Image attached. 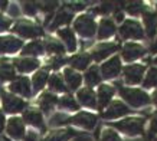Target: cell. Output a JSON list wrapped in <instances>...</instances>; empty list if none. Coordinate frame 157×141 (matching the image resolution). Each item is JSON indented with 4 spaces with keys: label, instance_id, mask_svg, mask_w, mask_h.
<instances>
[{
    "label": "cell",
    "instance_id": "obj_1",
    "mask_svg": "<svg viewBox=\"0 0 157 141\" xmlns=\"http://www.w3.org/2000/svg\"><path fill=\"white\" fill-rule=\"evenodd\" d=\"M120 94L127 102H130L133 107H143L150 102V98L146 92L140 90H134V88H120Z\"/></svg>",
    "mask_w": 157,
    "mask_h": 141
},
{
    "label": "cell",
    "instance_id": "obj_2",
    "mask_svg": "<svg viewBox=\"0 0 157 141\" xmlns=\"http://www.w3.org/2000/svg\"><path fill=\"white\" fill-rule=\"evenodd\" d=\"M113 127L118 128L121 132L127 134V135H138L143 132L144 127V120L143 118H128L120 122H114Z\"/></svg>",
    "mask_w": 157,
    "mask_h": 141
},
{
    "label": "cell",
    "instance_id": "obj_3",
    "mask_svg": "<svg viewBox=\"0 0 157 141\" xmlns=\"http://www.w3.org/2000/svg\"><path fill=\"white\" fill-rule=\"evenodd\" d=\"M95 20L90 14H82L75 20V30L84 38H91L95 33Z\"/></svg>",
    "mask_w": 157,
    "mask_h": 141
},
{
    "label": "cell",
    "instance_id": "obj_4",
    "mask_svg": "<svg viewBox=\"0 0 157 141\" xmlns=\"http://www.w3.org/2000/svg\"><path fill=\"white\" fill-rule=\"evenodd\" d=\"M14 33H17L23 38H36V36H42L43 30L36 25L30 23V22H25V20H20L14 25V28L12 29Z\"/></svg>",
    "mask_w": 157,
    "mask_h": 141
},
{
    "label": "cell",
    "instance_id": "obj_5",
    "mask_svg": "<svg viewBox=\"0 0 157 141\" xmlns=\"http://www.w3.org/2000/svg\"><path fill=\"white\" fill-rule=\"evenodd\" d=\"M120 33L124 39H141L144 36L141 26L136 20H127L120 29Z\"/></svg>",
    "mask_w": 157,
    "mask_h": 141
},
{
    "label": "cell",
    "instance_id": "obj_6",
    "mask_svg": "<svg viewBox=\"0 0 157 141\" xmlns=\"http://www.w3.org/2000/svg\"><path fill=\"white\" fill-rule=\"evenodd\" d=\"M3 107H5L6 112L14 114V112H20V111L26 107V104H25V101L17 98V97L5 92V94H3Z\"/></svg>",
    "mask_w": 157,
    "mask_h": 141
},
{
    "label": "cell",
    "instance_id": "obj_7",
    "mask_svg": "<svg viewBox=\"0 0 157 141\" xmlns=\"http://www.w3.org/2000/svg\"><path fill=\"white\" fill-rule=\"evenodd\" d=\"M71 122L78 125V127L92 130L97 125V117L90 112H79V114H76L74 118H71Z\"/></svg>",
    "mask_w": 157,
    "mask_h": 141
},
{
    "label": "cell",
    "instance_id": "obj_8",
    "mask_svg": "<svg viewBox=\"0 0 157 141\" xmlns=\"http://www.w3.org/2000/svg\"><path fill=\"white\" fill-rule=\"evenodd\" d=\"M144 72V66L141 65H131L127 66L124 69V78H125V82L130 85H136L141 81V76H143Z\"/></svg>",
    "mask_w": 157,
    "mask_h": 141
},
{
    "label": "cell",
    "instance_id": "obj_9",
    "mask_svg": "<svg viewBox=\"0 0 157 141\" xmlns=\"http://www.w3.org/2000/svg\"><path fill=\"white\" fill-rule=\"evenodd\" d=\"M22 48V40L13 36H2L0 38V53H13Z\"/></svg>",
    "mask_w": 157,
    "mask_h": 141
},
{
    "label": "cell",
    "instance_id": "obj_10",
    "mask_svg": "<svg viewBox=\"0 0 157 141\" xmlns=\"http://www.w3.org/2000/svg\"><path fill=\"white\" fill-rule=\"evenodd\" d=\"M128 112H130V109L125 104L115 101V102L111 104L108 107V109L102 114V117H104L105 120H113V118H118V117H121V115H125V114H128Z\"/></svg>",
    "mask_w": 157,
    "mask_h": 141
},
{
    "label": "cell",
    "instance_id": "obj_11",
    "mask_svg": "<svg viewBox=\"0 0 157 141\" xmlns=\"http://www.w3.org/2000/svg\"><path fill=\"white\" fill-rule=\"evenodd\" d=\"M7 134L12 138L20 140L25 137V124L20 118H10L7 122Z\"/></svg>",
    "mask_w": 157,
    "mask_h": 141
},
{
    "label": "cell",
    "instance_id": "obj_12",
    "mask_svg": "<svg viewBox=\"0 0 157 141\" xmlns=\"http://www.w3.org/2000/svg\"><path fill=\"white\" fill-rule=\"evenodd\" d=\"M120 69H121V63H120V58L114 56L113 59H109L108 62H105L101 70H102V76L109 79V78H115V76L120 74Z\"/></svg>",
    "mask_w": 157,
    "mask_h": 141
},
{
    "label": "cell",
    "instance_id": "obj_13",
    "mask_svg": "<svg viewBox=\"0 0 157 141\" xmlns=\"http://www.w3.org/2000/svg\"><path fill=\"white\" fill-rule=\"evenodd\" d=\"M10 91L12 92H16V94H20L23 97H30L32 91H30V84H29V79L26 76H20L17 79H14L12 84H10Z\"/></svg>",
    "mask_w": 157,
    "mask_h": 141
},
{
    "label": "cell",
    "instance_id": "obj_14",
    "mask_svg": "<svg viewBox=\"0 0 157 141\" xmlns=\"http://www.w3.org/2000/svg\"><path fill=\"white\" fill-rule=\"evenodd\" d=\"M117 49H118V45H115V43H101V45H98V46L94 49V52H92V58H94L97 62L102 61L105 56L111 55V53L115 52Z\"/></svg>",
    "mask_w": 157,
    "mask_h": 141
},
{
    "label": "cell",
    "instance_id": "obj_15",
    "mask_svg": "<svg viewBox=\"0 0 157 141\" xmlns=\"http://www.w3.org/2000/svg\"><path fill=\"white\" fill-rule=\"evenodd\" d=\"M23 120L28 122V124L33 125V127H38V128H40V130H45V124H43L42 114L39 112L38 109L30 108V109H28V111H25Z\"/></svg>",
    "mask_w": 157,
    "mask_h": 141
},
{
    "label": "cell",
    "instance_id": "obj_16",
    "mask_svg": "<svg viewBox=\"0 0 157 141\" xmlns=\"http://www.w3.org/2000/svg\"><path fill=\"white\" fill-rule=\"evenodd\" d=\"M144 55V49L140 45H136V43H127L124 46L123 51V58L125 61H134L137 58L143 56Z\"/></svg>",
    "mask_w": 157,
    "mask_h": 141
},
{
    "label": "cell",
    "instance_id": "obj_17",
    "mask_svg": "<svg viewBox=\"0 0 157 141\" xmlns=\"http://www.w3.org/2000/svg\"><path fill=\"white\" fill-rule=\"evenodd\" d=\"M144 26H146V32H147L148 38H154L157 30V14L151 12H146L143 14Z\"/></svg>",
    "mask_w": 157,
    "mask_h": 141
},
{
    "label": "cell",
    "instance_id": "obj_18",
    "mask_svg": "<svg viewBox=\"0 0 157 141\" xmlns=\"http://www.w3.org/2000/svg\"><path fill=\"white\" fill-rule=\"evenodd\" d=\"M71 19H72V12L68 9L67 6H65V7H62V9L56 13V16H55V20H53V23L51 25V30L56 29L58 26H61V25L69 23V22H71Z\"/></svg>",
    "mask_w": 157,
    "mask_h": 141
},
{
    "label": "cell",
    "instance_id": "obj_19",
    "mask_svg": "<svg viewBox=\"0 0 157 141\" xmlns=\"http://www.w3.org/2000/svg\"><path fill=\"white\" fill-rule=\"evenodd\" d=\"M115 33V26L114 22L109 19H102L98 28V38L100 39H107L109 36H113Z\"/></svg>",
    "mask_w": 157,
    "mask_h": 141
},
{
    "label": "cell",
    "instance_id": "obj_20",
    "mask_svg": "<svg viewBox=\"0 0 157 141\" xmlns=\"http://www.w3.org/2000/svg\"><path fill=\"white\" fill-rule=\"evenodd\" d=\"M114 95V88L109 85H101L98 90V104L100 108H104L107 104H109V99L113 98Z\"/></svg>",
    "mask_w": 157,
    "mask_h": 141
},
{
    "label": "cell",
    "instance_id": "obj_21",
    "mask_svg": "<svg viewBox=\"0 0 157 141\" xmlns=\"http://www.w3.org/2000/svg\"><path fill=\"white\" fill-rule=\"evenodd\" d=\"M38 66L39 62L36 59H30V58H23V59L14 61V68L20 72H30V70H35Z\"/></svg>",
    "mask_w": 157,
    "mask_h": 141
},
{
    "label": "cell",
    "instance_id": "obj_22",
    "mask_svg": "<svg viewBox=\"0 0 157 141\" xmlns=\"http://www.w3.org/2000/svg\"><path fill=\"white\" fill-rule=\"evenodd\" d=\"M78 99H79V102L82 105H85V107H91V108H94L97 105V99H95V94L90 90V88H84L78 92Z\"/></svg>",
    "mask_w": 157,
    "mask_h": 141
},
{
    "label": "cell",
    "instance_id": "obj_23",
    "mask_svg": "<svg viewBox=\"0 0 157 141\" xmlns=\"http://www.w3.org/2000/svg\"><path fill=\"white\" fill-rule=\"evenodd\" d=\"M14 76V66L7 59H0V81H9Z\"/></svg>",
    "mask_w": 157,
    "mask_h": 141
},
{
    "label": "cell",
    "instance_id": "obj_24",
    "mask_svg": "<svg viewBox=\"0 0 157 141\" xmlns=\"http://www.w3.org/2000/svg\"><path fill=\"white\" fill-rule=\"evenodd\" d=\"M56 104H58V98L51 92H45L39 99V107H40L43 112H49Z\"/></svg>",
    "mask_w": 157,
    "mask_h": 141
},
{
    "label": "cell",
    "instance_id": "obj_25",
    "mask_svg": "<svg viewBox=\"0 0 157 141\" xmlns=\"http://www.w3.org/2000/svg\"><path fill=\"white\" fill-rule=\"evenodd\" d=\"M58 35H59V38L63 40V42L67 43V48L69 49L71 52H74L76 49V39H75V35H74V32H72L71 29H61L59 32H58Z\"/></svg>",
    "mask_w": 157,
    "mask_h": 141
},
{
    "label": "cell",
    "instance_id": "obj_26",
    "mask_svg": "<svg viewBox=\"0 0 157 141\" xmlns=\"http://www.w3.org/2000/svg\"><path fill=\"white\" fill-rule=\"evenodd\" d=\"M63 75H65V81H67V84L69 85V88H71V90H76V88L79 86L82 78H81V75H78L74 69L67 68L65 72H63Z\"/></svg>",
    "mask_w": 157,
    "mask_h": 141
},
{
    "label": "cell",
    "instance_id": "obj_27",
    "mask_svg": "<svg viewBox=\"0 0 157 141\" xmlns=\"http://www.w3.org/2000/svg\"><path fill=\"white\" fill-rule=\"evenodd\" d=\"M74 135H75V131L72 130H59V131L51 132L45 141H68Z\"/></svg>",
    "mask_w": 157,
    "mask_h": 141
},
{
    "label": "cell",
    "instance_id": "obj_28",
    "mask_svg": "<svg viewBox=\"0 0 157 141\" xmlns=\"http://www.w3.org/2000/svg\"><path fill=\"white\" fill-rule=\"evenodd\" d=\"M71 66L72 68H76V69H85L88 63L91 62V56L88 53H79V55H75L74 58H71Z\"/></svg>",
    "mask_w": 157,
    "mask_h": 141
},
{
    "label": "cell",
    "instance_id": "obj_29",
    "mask_svg": "<svg viewBox=\"0 0 157 141\" xmlns=\"http://www.w3.org/2000/svg\"><path fill=\"white\" fill-rule=\"evenodd\" d=\"M46 81H48V70L46 69H42L36 72L33 76V88L35 91H40L45 86L46 84Z\"/></svg>",
    "mask_w": 157,
    "mask_h": 141
},
{
    "label": "cell",
    "instance_id": "obj_30",
    "mask_svg": "<svg viewBox=\"0 0 157 141\" xmlns=\"http://www.w3.org/2000/svg\"><path fill=\"white\" fill-rule=\"evenodd\" d=\"M23 55H42L43 53V45L39 40H35V42L29 43L23 48Z\"/></svg>",
    "mask_w": 157,
    "mask_h": 141
},
{
    "label": "cell",
    "instance_id": "obj_31",
    "mask_svg": "<svg viewBox=\"0 0 157 141\" xmlns=\"http://www.w3.org/2000/svg\"><path fill=\"white\" fill-rule=\"evenodd\" d=\"M85 81H86V84L90 85V86H92V85H97L101 81L100 72H98V68H97V66H92V68H90V69L86 70Z\"/></svg>",
    "mask_w": 157,
    "mask_h": 141
},
{
    "label": "cell",
    "instance_id": "obj_32",
    "mask_svg": "<svg viewBox=\"0 0 157 141\" xmlns=\"http://www.w3.org/2000/svg\"><path fill=\"white\" fill-rule=\"evenodd\" d=\"M46 51L49 53H56V55H62L65 52V48L59 40H55V39H49L46 42Z\"/></svg>",
    "mask_w": 157,
    "mask_h": 141
},
{
    "label": "cell",
    "instance_id": "obj_33",
    "mask_svg": "<svg viewBox=\"0 0 157 141\" xmlns=\"http://www.w3.org/2000/svg\"><path fill=\"white\" fill-rule=\"evenodd\" d=\"M49 86H51V90L58 91V92H65V91H67V86L63 84V79H62L59 75L51 76V79H49Z\"/></svg>",
    "mask_w": 157,
    "mask_h": 141
},
{
    "label": "cell",
    "instance_id": "obj_34",
    "mask_svg": "<svg viewBox=\"0 0 157 141\" xmlns=\"http://www.w3.org/2000/svg\"><path fill=\"white\" fill-rule=\"evenodd\" d=\"M59 104V107L62 108H67V109H78V104L74 98H72L71 95H67V97H63L61 101H58Z\"/></svg>",
    "mask_w": 157,
    "mask_h": 141
},
{
    "label": "cell",
    "instance_id": "obj_35",
    "mask_svg": "<svg viewBox=\"0 0 157 141\" xmlns=\"http://www.w3.org/2000/svg\"><path fill=\"white\" fill-rule=\"evenodd\" d=\"M144 86H146V88L157 86V69L156 68H151V69L148 70L147 78L144 79Z\"/></svg>",
    "mask_w": 157,
    "mask_h": 141
},
{
    "label": "cell",
    "instance_id": "obj_36",
    "mask_svg": "<svg viewBox=\"0 0 157 141\" xmlns=\"http://www.w3.org/2000/svg\"><path fill=\"white\" fill-rule=\"evenodd\" d=\"M67 122H71V118L65 114H55L51 118V125H62V124H67Z\"/></svg>",
    "mask_w": 157,
    "mask_h": 141
},
{
    "label": "cell",
    "instance_id": "obj_37",
    "mask_svg": "<svg viewBox=\"0 0 157 141\" xmlns=\"http://www.w3.org/2000/svg\"><path fill=\"white\" fill-rule=\"evenodd\" d=\"M144 9V6L141 2H134V3H128V6H127V10H128L130 14H138L141 13Z\"/></svg>",
    "mask_w": 157,
    "mask_h": 141
},
{
    "label": "cell",
    "instance_id": "obj_38",
    "mask_svg": "<svg viewBox=\"0 0 157 141\" xmlns=\"http://www.w3.org/2000/svg\"><path fill=\"white\" fill-rule=\"evenodd\" d=\"M101 141H123L117 135V132H114L113 130H105L102 137H101Z\"/></svg>",
    "mask_w": 157,
    "mask_h": 141
},
{
    "label": "cell",
    "instance_id": "obj_39",
    "mask_svg": "<svg viewBox=\"0 0 157 141\" xmlns=\"http://www.w3.org/2000/svg\"><path fill=\"white\" fill-rule=\"evenodd\" d=\"M38 7V3H33V2H25L23 3V10L26 14H35Z\"/></svg>",
    "mask_w": 157,
    "mask_h": 141
},
{
    "label": "cell",
    "instance_id": "obj_40",
    "mask_svg": "<svg viewBox=\"0 0 157 141\" xmlns=\"http://www.w3.org/2000/svg\"><path fill=\"white\" fill-rule=\"evenodd\" d=\"M56 6H58V2H45V3H42V6H39V7H40L43 12L49 13V16H51V13L55 10Z\"/></svg>",
    "mask_w": 157,
    "mask_h": 141
},
{
    "label": "cell",
    "instance_id": "obj_41",
    "mask_svg": "<svg viewBox=\"0 0 157 141\" xmlns=\"http://www.w3.org/2000/svg\"><path fill=\"white\" fill-rule=\"evenodd\" d=\"M113 5H114V3H108V2H107V3H102V6L97 7L94 12H95V13H108V12L113 10Z\"/></svg>",
    "mask_w": 157,
    "mask_h": 141
},
{
    "label": "cell",
    "instance_id": "obj_42",
    "mask_svg": "<svg viewBox=\"0 0 157 141\" xmlns=\"http://www.w3.org/2000/svg\"><path fill=\"white\" fill-rule=\"evenodd\" d=\"M65 62H67V59H65V58L56 56L55 59H52V62H51L52 65H51V66H52V69H58V68H61V66L63 65Z\"/></svg>",
    "mask_w": 157,
    "mask_h": 141
},
{
    "label": "cell",
    "instance_id": "obj_43",
    "mask_svg": "<svg viewBox=\"0 0 157 141\" xmlns=\"http://www.w3.org/2000/svg\"><path fill=\"white\" fill-rule=\"evenodd\" d=\"M10 22L9 19H6V17H3L2 14H0V32H3V30H6V29H9L10 26Z\"/></svg>",
    "mask_w": 157,
    "mask_h": 141
},
{
    "label": "cell",
    "instance_id": "obj_44",
    "mask_svg": "<svg viewBox=\"0 0 157 141\" xmlns=\"http://www.w3.org/2000/svg\"><path fill=\"white\" fill-rule=\"evenodd\" d=\"M26 141H38V135L35 132H29V135L26 137Z\"/></svg>",
    "mask_w": 157,
    "mask_h": 141
},
{
    "label": "cell",
    "instance_id": "obj_45",
    "mask_svg": "<svg viewBox=\"0 0 157 141\" xmlns=\"http://www.w3.org/2000/svg\"><path fill=\"white\" fill-rule=\"evenodd\" d=\"M150 132H157V117L151 121V128H150Z\"/></svg>",
    "mask_w": 157,
    "mask_h": 141
},
{
    "label": "cell",
    "instance_id": "obj_46",
    "mask_svg": "<svg viewBox=\"0 0 157 141\" xmlns=\"http://www.w3.org/2000/svg\"><path fill=\"white\" fill-rule=\"evenodd\" d=\"M115 19H117V22H121V20L124 19L123 12H120V10H117V12H115Z\"/></svg>",
    "mask_w": 157,
    "mask_h": 141
},
{
    "label": "cell",
    "instance_id": "obj_47",
    "mask_svg": "<svg viewBox=\"0 0 157 141\" xmlns=\"http://www.w3.org/2000/svg\"><path fill=\"white\" fill-rule=\"evenodd\" d=\"M3 128H5V117H3V114L0 112V132L3 131Z\"/></svg>",
    "mask_w": 157,
    "mask_h": 141
},
{
    "label": "cell",
    "instance_id": "obj_48",
    "mask_svg": "<svg viewBox=\"0 0 157 141\" xmlns=\"http://www.w3.org/2000/svg\"><path fill=\"white\" fill-rule=\"evenodd\" d=\"M75 141H92V140L88 138V137H79V138H76Z\"/></svg>",
    "mask_w": 157,
    "mask_h": 141
},
{
    "label": "cell",
    "instance_id": "obj_49",
    "mask_svg": "<svg viewBox=\"0 0 157 141\" xmlns=\"http://www.w3.org/2000/svg\"><path fill=\"white\" fill-rule=\"evenodd\" d=\"M6 6H7V2H0V9L2 10H5Z\"/></svg>",
    "mask_w": 157,
    "mask_h": 141
},
{
    "label": "cell",
    "instance_id": "obj_50",
    "mask_svg": "<svg viewBox=\"0 0 157 141\" xmlns=\"http://www.w3.org/2000/svg\"><path fill=\"white\" fill-rule=\"evenodd\" d=\"M151 52H157V40L151 45Z\"/></svg>",
    "mask_w": 157,
    "mask_h": 141
},
{
    "label": "cell",
    "instance_id": "obj_51",
    "mask_svg": "<svg viewBox=\"0 0 157 141\" xmlns=\"http://www.w3.org/2000/svg\"><path fill=\"white\" fill-rule=\"evenodd\" d=\"M153 97H154V102H156V105H157V91L154 92V95H153Z\"/></svg>",
    "mask_w": 157,
    "mask_h": 141
},
{
    "label": "cell",
    "instance_id": "obj_52",
    "mask_svg": "<svg viewBox=\"0 0 157 141\" xmlns=\"http://www.w3.org/2000/svg\"><path fill=\"white\" fill-rule=\"evenodd\" d=\"M154 62H156V63H157V59H156V61H154Z\"/></svg>",
    "mask_w": 157,
    "mask_h": 141
},
{
    "label": "cell",
    "instance_id": "obj_53",
    "mask_svg": "<svg viewBox=\"0 0 157 141\" xmlns=\"http://www.w3.org/2000/svg\"><path fill=\"white\" fill-rule=\"evenodd\" d=\"M154 141H157V138H156V140H154Z\"/></svg>",
    "mask_w": 157,
    "mask_h": 141
}]
</instances>
